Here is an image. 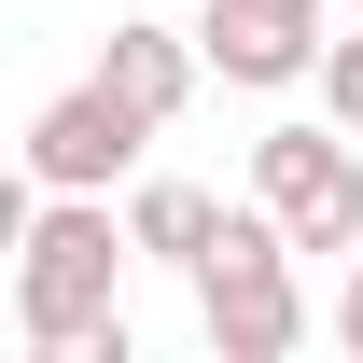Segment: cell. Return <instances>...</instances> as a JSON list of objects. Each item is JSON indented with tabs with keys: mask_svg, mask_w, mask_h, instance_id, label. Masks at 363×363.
<instances>
[{
	"mask_svg": "<svg viewBox=\"0 0 363 363\" xmlns=\"http://www.w3.org/2000/svg\"><path fill=\"white\" fill-rule=\"evenodd\" d=\"M14 335L126 363V224H112V196H43L28 210V238H14Z\"/></svg>",
	"mask_w": 363,
	"mask_h": 363,
	"instance_id": "obj_1",
	"label": "cell"
},
{
	"mask_svg": "<svg viewBox=\"0 0 363 363\" xmlns=\"http://www.w3.org/2000/svg\"><path fill=\"white\" fill-rule=\"evenodd\" d=\"M28 210H43V182H28V154H0V266H14V238H28Z\"/></svg>",
	"mask_w": 363,
	"mask_h": 363,
	"instance_id": "obj_9",
	"label": "cell"
},
{
	"mask_svg": "<svg viewBox=\"0 0 363 363\" xmlns=\"http://www.w3.org/2000/svg\"><path fill=\"white\" fill-rule=\"evenodd\" d=\"M98 84L126 98L140 126H168L182 98H196V28H154V14H112V43H98Z\"/></svg>",
	"mask_w": 363,
	"mask_h": 363,
	"instance_id": "obj_6",
	"label": "cell"
},
{
	"mask_svg": "<svg viewBox=\"0 0 363 363\" xmlns=\"http://www.w3.org/2000/svg\"><path fill=\"white\" fill-rule=\"evenodd\" d=\"M321 28H335V0H210V14H196V70L279 98V84H308Z\"/></svg>",
	"mask_w": 363,
	"mask_h": 363,
	"instance_id": "obj_5",
	"label": "cell"
},
{
	"mask_svg": "<svg viewBox=\"0 0 363 363\" xmlns=\"http://www.w3.org/2000/svg\"><path fill=\"white\" fill-rule=\"evenodd\" d=\"M308 84H321V112L363 140V28H321V56H308Z\"/></svg>",
	"mask_w": 363,
	"mask_h": 363,
	"instance_id": "obj_8",
	"label": "cell"
},
{
	"mask_svg": "<svg viewBox=\"0 0 363 363\" xmlns=\"http://www.w3.org/2000/svg\"><path fill=\"white\" fill-rule=\"evenodd\" d=\"M252 196L279 210L294 252H335V266L363 252V154H350V126H266L252 140Z\"/></svg>",
	"mask_w": 363,
	"mask_h": 363,
	"instance_id": "obj_3",
	"label": "cell"
},
{
	"mask_svg": "<svg viewBox=\"0 0 363 363\" xmlns=\"http://www.w3.org/2000/svg\"><path fill=\"white\" fill-rule=\"evenodd\" d=\"M350 14H363V0H350Z\"/></svg>",
	"mask_w": 363,
	"mask_h": 363,
	"instance_id": "obj_11",
	"label": "cell"
},
{
	"mask_svg": "<svg viewBox=\"0 0 363 363\" xmlns=\"http://www.w3.org/2000/svg\"><path fill=\"white\" fill-rule=\"evenodd\" d=\"M210 224H224L210 182H126V266H182V279H196Z\"/></svg>",
	"mask_w": 363,
	"mask_h": 363,
	"instance_id": "obj_7",
	"label": "cell"
},
{
	"mask_svg": "<svg viewBox=\"0 0 363 363\" xmlns=\"http://www.w3.org/2000/svg\"><path fill=\"white\" fill-rule=\"evenodd\" d=\"M196 321H210V350H224V363H279L294 335H308L294 238H279L266 196H238L224 224H210V252H196Z\"/></svg>",
	"mask_w": 363,
	"mask_h": 363,
	"instance_id": "obj_2",
	"label": "cell"
},
{
	"mask_svg": "<svg viewBox=\"0 0 363 363\" xmlns=\"http://www.w3.org/2000/svg\"><path fill=\"white\" fill-rule=\"evenodd\" d=\"M140 112L112 84H70V98H43V112H28V140H14V154H28V182H43V196H112V182H140Z\"/></svg>",
	"mask_w": 363,
	"mask_h": 363,
	"instance_id": "obj_4",
	"label": "cell"
},
{
	"mask_svg": "<svg viewBox=\"0 0 363 363\" xmlns=\"http://www.w3.org/2000/svg\"><path fill=\"white\" fill-rule=\"evenodd\" d=\"M335 350L363 363V252H350V279H335Z\"/></svg>",
	"mask_w": 363,
	"mask_h": 363,
	"instance_id": "obj_10",
	"label": "cell"
}]
</instances>
